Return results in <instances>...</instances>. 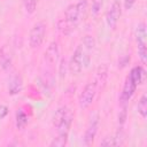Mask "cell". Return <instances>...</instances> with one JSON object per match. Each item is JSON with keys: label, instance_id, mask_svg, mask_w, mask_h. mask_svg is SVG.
Masks as SVG:
<instances>
[{"label": "cell", "instance_id": "6da1fadb", "mask_svg": "<svg viewBox=\"0 0 147 147\" xmlns=\"http://www.w3.org/2000/svg\"><path fill=\"white\" fill-rule=\"evenodd\" d=\"M46 34V24L45 22L40 21L33 24L32 29L30 30L29 34V45L31 48H38L41 46Z\"/></svg>", "mask_w": 147, "mask_h": 147}, {"label": "cell", "instance_id": "7a4b0ae2", "mask_svg": "<svg viewBox=\"0 0 147 147\" xmlns=\"http://www.w3.org/2000/svg\"><path fill=\"white\" fill-rule=\"evenodd\" d=\"M85 65V53H84V47L83 45L77 46L75 52L71 55L70 62L68 64V69L72 75H78L83 67Z\"/></svg>", "mask_w": 147, "mask_h": 147}, {"label": "cell", "instance_id": "3957f363", "mask_svg": "<svg viewBox=\"0 0 147 147\" xmlns=\"http://www.w3.org/2000/svg\"><path fill=\"white\" fill-rule=\"evenodd\" d=\"M95 94H96V85H95V83H87L84 86L82 93L79 94V98H78L79 107L82 109L88 108L92 105V102H93V100L95 98Z\"/></svg>", "mask_w": 147, "mask_h": 147}, {"label": "cell", "instance_id": "277c9868", "mask_svg": "<svg viewBox=\"0 0 147 147\" xmlns=\"http://www.w3.org/2000/svg\"><path fill=\"white\" fill-rule=\"evenodd\" d=\"M99 119L100 118L96 113H94L90 116L88 124H87V127H86V131L84 134V144L86 146H91L95 139V136H96V132L99 129Z\"/></svg>", "mask_w": 147, "mask_h": 147}, {"label": "cell", "instance_id": "5b68a950", "mask_svg": "<svg viewBox=\"0 0 147 147\" xmlns=\"http://www.w3.org/2000/svg\"><path fill=\"white\" fill-rule=\"evenodd\" d=\"M121 14H122L121 2H119V0H115L106 14V23L109 29L115 30V28L117 26V23L119 21Z\"/></svg>", "mask_w": 147, "mask_h": 147}, {"label": "cell", "instance_id": "8992f818", "mask_svg": "<svg viewBox=\"0 0 147 147\" xmlns=\"http://www.w3.org/2000/svg\"><path fill=\"white\" fill-rule=\"evenodd\" d=\"M72 119H74V114H72L70 108H67V110L63 114V116L60 119V122L54 126L56 129V131H57V134L68 136L70 126H71V123H72Z\"/></svg>", "mask_w": 147, "mask_h": 147}, {"label": "cell", "instance_id": "52a82bcc", "mask_svg": "<svg viewBox=\"0 0 147 147\" xmlns=\"http://www.w3.org/2000/svg\"><path fill=\"white\" fill-rule=\"evenodd\" d=\"M80 18V14H79V10H78V7H77V3H71L69 5L65 10H64V17L63 20L65 21V23L71 28V29H75L76 24L78 23Z\"/></svg>", "mask_w": 147, "mask_h": 147}, {"label": "cell", "instance_id": "ba28073f", "mask_svg": "<svg viewBox=\"0 0 147 147\" xmlns=\"http://www.w3.org/2000/svg\"><path fill=\"white\" fill-rule=\"evenodd\" d=\"M136 88H137V85L132 82L130 76H127L125 78V82H124V85H123V90H122V93H121V96H119V100H121L122 105H126L127 103V101L134 94Z\"/></svg>", "mask_w": 147, "mask_h": 147}, {"label": "cell", "instance_id": "9c48e42d", "mask_svg": "<svg viewBox=\"0 0 147 147\" xmlns=\"http://www.w3.org/2000/svg\"><path fill=\"white\" fill-rule=\"evenodd\" d=\"M59 57H60L59 44H57V41H52L45 52V61L48 64H55L57 62Z\"/></svg>", "mask_w": 147, "mask_h": 147}, {"label": "cell", "instance_id": "30bf717a", "mask_svg": "<svg viewBox=\"0 0 147 147\" xmlns=\"http://www.w3.org/2000/svg\"><path fill=\"white\" fill-rule=\"evenodd\" d=\"M22 87H23L22 77L20 75L11 76L10 79H9V83H8V92L11 95H15V94H18L22 91Z\"/></svg>", "mask_w": 147, "mask_h": 147}, {"label": "cell", "instance_id": "8fae6325", "mask_svg": "<svg viewBox=\"0 0 147 147\" xmlns=\"http://www.w3.org/2000/svg\"><path fill=\"white\" fill-rule=\"evenodd\" d=\"M129 76H130V78L132 79V82L138 86L139 84L144 83V80H145V70H144L142 67H140V65L134 67V68H132V70L130 71Z\"/></svg>", "mask_w": 147, "mask_h": 147}, {"label": "cell", "instance_id": "7c38bea8", "mask_svg": "<svg viewBox=\"0 0 147 147\" xmlns=\"http://www.w3.org/2000/svg\"><path fill=\"white\" fill-rule=\"evenodd\" d=\"M137 47H138V56L141 61L142 64H146L147 61V47H146V41H137Z\"/></svg>", "mask_w": 147, "mask_h": 147}, {"label": "cell", "instance_id": "4fadbf2b", "mask_svg": "<svg viewBox=\"0 0 147 147\" xmlns=\"http://www.w3.org/2000/svg\"><path fill=\"white\" fill-rule=\"evenodd\" d=\"M138 113L142 118L147 117V95L142 94L138 101Z\"/></svg>", "mask_w": 147, "mask_h": 147}, {"label": "cell", "instance_id": "5bb4252c", "mask_svg": "<svg viewBox=\"0 0 147 147\" xmlns=\"http://www.w3.org/2000/svg\"><path fill=\"white\" fill-rule=\"evenodd\" d=\"M146 24L144 22L139 23L137 29H136V40L137 41H146Z\"/></svg>", "mask_w": 147, "mask_h": 147}, {"label": "cell", "instance_id": "9a60e30c", "mask_svg": "<svg viewBox=\"0 0 147 147\" xmlns=\"http://www.w3.org/2000/svg\"><path fill=\"white\" fill-rule=\"evenodd\" d=\"M83 47L87 51H92L94 47H95V39L93 36L91 34H86L84 38H83Z\"/></svg>", "mask_w": 147, "mask_h": 147}, {"label": "cell", "instance_id": "2e32d148", "mask_svg": "<svg viewBox=\"0 0 147 147\" xmlns=\"http://www.w3.org/2000/svg\"><path fill=\"white\" fill-rule=\"evenodd\" d=\"M26 123H28V116L25 115L24 111L18 110V111L16 113V126H17L18 129H21V127H23Z\"/></svg>", "mask_w": 147, "mask_h": 147}, {"label": "cell", "instance_id": "e0dca14e", "mask_svg": "<svg viewBox=\"0 0 147 147\" xmlns=\"http://www.w3.org/2000/svg\"><path fill=\"white\" fill-rule=\"evenodd\" d=\"M68 142V136L64 134H57L56 138L53 139V141L51 142V146H55V147H63L65 146Z\"/></svg>", "mask_w": 147, "mask_h": 147}, {"label": "cell", "instance_id": "ac0fdd59", "mask_svg": "<svg viewBox=\"0 0 147 147\" xmlns=\"http://www.w3.org/2000/svg\"><path fill=\"white\" fill-rule=\"evenodd\" d=\"M37 3H38V0H23V6L28 14H33L36 11Z\"/></svg>", "mask_w": 147, "mask_h": 147}, {"label": "cell", "instance_id": "d6986e66", "mask_svg": "<svg viewBox=\"0 0 147 147\" xmlns=\"http://www.w3.org/2000/svg\"><path fill=\"white\" fill-rule=\"evenodd\" d=\"M106 79H107V67L102 65V67L99 68V71L96 72V82H95V84H98V83L105 84Z\"/></svg>", "mask_w": 147, "mask_h": 147}, {"label": "cell", "instance_id": "ffe728a7", "mask_svg": "<svg viewBox=\"0 0 147 147\" xmlns=\"http://www.w3.org/2000/svg\"><path fill=\"white\" fill-rule=\"evenodd\" d=\"M103 6V0H92V14L94 16H96L100 11H101V8Z\"/></svg>", "mask_w": 147, "mask_h": 147}, {"label": "cell", "instance_id": "44dd1931", "mask_svg": "<svg viewBox=\"0 0 147 147\" xmlns=\"http://www.w3.org/2000/svg\"><path fill=\"white\" fill-rule=\"evenodd\" d=\"M77 7H78V10H79L80 17L84 16L85 13H86V9H87V1L86 0H79L77 2Z\"/></svg>", "mask_w": 147, "mask_h": 147}, {"label": "cell", "instance_id": "7402d4cb", "mask_svg": "<svg viewBox=\"0 0 147 147\" xmlns=\"http://www.w3.org/2000/svg\"><path fill=\"white\" fill-rule=\"evenodd\" d=\"M67 68H68V64H67V62H65V60L64 59H62L61 60V63H60V67H59V75H60V77L61 78H64L65 77V72H67Z\"/></svg>", "mask_w": 147, "mask_h": 147}, {"label": "cell", "instance_id": "603a6c76", "mask_svg": "<svg viewBox=\"0 0 147 147\" xmlns=\"http://www.w3.org/2000/svg\"><path fill=\"white\" fill-rule=\"evenodd\" d=\"M101 146H115V140L113 137H107L101 141Z\"/></svg>", "mask_w": 147, "mask_h": 147}, {"label": "cell", "instance_id": "cb8c5ba5", "mask_svg": "<svg viewBox=\"0 0 147 147\" xmlns=\"http://www.w3.org/2000/svg\"><path fill=\"white\" fill-rule=\"evenodd\" d=\"M7 114H8V107L5 105H0V119L6 117Z\"/></svg>", "mask_w": 147, "mask_h": 147}, {"label": "cell", "instance_id": "d4e9b609", "mask_svg": "<svg viewBox=\"0 0 147 147\" xmlns=\"http://www.w3.org/2000/svg\"><path fill=\"white\" fill-rule=\"evenodd\" d=\"M136 2H137V0H124V8L129 10L134 6Z\"/></svg>", "mask_w": 147, "mask_h": 147}]
</instances>
